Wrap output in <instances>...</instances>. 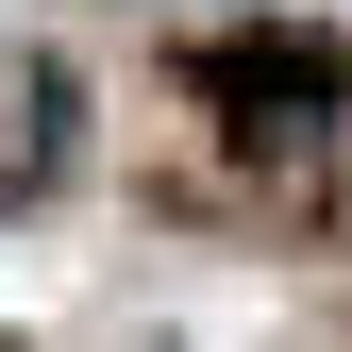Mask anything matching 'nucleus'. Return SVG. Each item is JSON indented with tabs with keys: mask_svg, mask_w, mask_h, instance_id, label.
Masks as SVG:
<instances>
[{
	"mask_svg": "<svg viewBox=\"0 0 352 352\" xmlns=\"http://www.w3.org/2000/svg\"><path fill=\"white\" fill-rule=\"evenodd\" d=\"M67 168V67L51 51H0V201H34Z\"/></svg>",
	"mask_w": 352,
	"mask_h": 352,
	"instance_id": "1",
	"label": "nucleus"
},
{
	"mask_svg": "<svg viewBox=\"0 0 352 352\" xmlns=\"http://www.w3.org/2000/svg\"><path fill=\"white\" fill-rule=\"evenodd\" d=\"M218 101H352V67L336 51H302V34H269V51H201Z\"/></svg>",
	"mask_w": 352,
	"mask_h": 352,
	"instance_id": "2",
	"label": "nucleus"
}]
</instances>
